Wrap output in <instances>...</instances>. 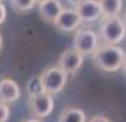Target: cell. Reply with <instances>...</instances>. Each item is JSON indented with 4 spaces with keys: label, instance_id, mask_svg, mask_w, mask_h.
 <instances>
[{
    "label": "cell",
    "instance_id": "1",
    "mask_svg": "<svg viewBox=\"0 0 126 122\" xmlns=\"http://www.w3.org/2000/svg\"><path fill=\"white\" fill-rule=\"evenodd\" d=\"M126 58L125 50L113 44H99L96 51L92 54V61L96 68L105 72H116L123 67Z\"/></svg>",
    "mask_w": 126,
    "mask_h": 122
},
{
    "label": "cell",
    "instance_id": "2",
    "mask_svg": "<svg viewBox=\"0 0 126 122\" xmlns=\"http://www.w3.org/2000/svg\"><path fill=\"white\" fill-rule=\"evenodd\" d=\"M99 38L102 44L118 46L126 38V23L120 16L103 17L99 27Z\"/></svg>",
    "mask_w": 126,
    "mask_h": 122
},
{
    "label": "cell",
    "instance_id": "3",
    "mask_svg": "<svg viewBox=\"0 0 126 122\" xmlns=\"http://www.w3.org/2000/svg\"><path fill=\"white\" fill-rule=\"evenodd\" d=\"M41 81H43V87L44 91L51 95H57L63 91L67 81H68V74L60 68L58 65H52V67H47L46 70L40 74Z\"/></svg>",
    "mask_w": 126,
    "mask_h": 122
},
{
    "label": "cell",
    "instance_id": "4",
    "mask_svg": "<svg viewBox=\"0 0 126 122\" xmlns=\"http://www.w3.org/2000/svg\"><path fill=\"white\" fill-rule=\"evenodd\" d=\"M99 34L91 29H78L74 37V48L84 57L94 54L99 47Z\"/></svg>",
    "mask_w": 126,
    "mask_h": 122
},
{
    "label": "cell",
    "instance_id": "5",
    "mask_svg": "<svg viewBox=\"0 0 126 122\" xmlns=\"http://www.w3.org/2000/svg\"><path fill=\"white\" fill-rule=\"evenodd\" d=\"M29 109L34 118H47L48 115H51L54 109V95L48 92H40L29 97Z\"/></svg>",
    "mask_w": 126,
    "mask_h": 122
},
{
    "label": "cell",
    "instance_id": "6",
    "mask_svg": "<svg viewBox=\"0 0 126 122\" xmlns=\"http://www.w3.org/2000/svg\"><path fill=\"white\" fill-rule=\"evenodd\" d=\"M75 10L78 12L82 23H94L103 18L99 0H81L75 4Z\"/></svg>",
    "mask_w": 126,
    "mask_h": 122
},
{
    "label": "cell",
    "instance_id": "7",
    "mask_svg": "<svg viewBox=\"0 0 126 122\" xmlns=\"http://www.w3.org/2000/svg\"><path fill=\"white\" fill-rule=\"evenodd\" d=\"M82 20H81L79 14L75 9H69V7H64V10L61 14L58 16V18L54 23V27L63 33H72L81 27Z\"/></svg>",
    "mask_w": 126,
    "mask_h": 122
},
{
    "label": "cell",
    "instance_id": "8",
    "mask_svg": "<svg viewBox=\"0 0 126 122\" xmlns=\"http://www.w3.org/2000/svg\"><path fill=\"white\" fill-rule=\"evenodd\" d=\"M84 64V55L78 52L75 48H68L60 55L57 65L63 68L67 74H75Z\"/></svg>",
    "mask_w": 126,
    "mask_h": 122
},
{
    "label": "cell",
    "instance_id": "9",
    "mask_svg": "<svg viewBox=\"0 0 126 122\" xmlns=\"http://www.w3.org/2000/svg\"><path fill=\"white\" fill-rule=\"evenodd\" d=\"M40 17L48 24H54L58 16L64 10V6L60 0H44L37 4Z\"/></svg>",
    "mask_w": 126,
    "mask_h": 122
},
{
    "label": "cell",
    "instance_id": "10",
    "mask_svg": "<svg viewBox=\"0 0 126 122\" xmlns=\"http://www.w3.org/2000/svg\"><path fill=\"white\" fill-rule=\"evenodd\" d=\"M20 87L12 78H1L0 80V102L13 104L20 99Z\"/></svg>",
    "mask_w": 126,
    "mask_h": 122
},
{
    "label": "cell",
    "instance_id": "11",
    "mask_svg": "<svg viewBox=\"0 0 126 122\" xmlns=\"http://www.w3.org/2000/svg\"><path fill=\"white\" fill-rule=\"evenodd\" d=\"M58 122H86V114L77 106H67L60 114Z\"/></svg>",
    "mask_w": 126,
    "mask_h": 122
},
{
    "label": "cell",
    "instance_id": "12",
    "mask_svg": "<svg viewBox=\"0 0 126 122\" xmlns=\"http://www.w3.org/2000/svg\"><path fill=\"white\" fill-rule=\"evenodd\" d=\"M103 17L119 16L122 12V0H99Z\"/></svg>",
    "mask_w": 126,
    "mask_h": 122
},
{
    "label": "cell",
    "instance_id": "13",
    "mask_svg": "<svg viewBox=\"0 0 126 122\" xmlns=\"http://www.w3.org/2000/svg\"><path fill=\"white\" fill-rule=\"evenodd\" d=\"M26 92H27L29 97H31V95H37V94H40V92H46V91H44V87H43V81H41L40 75L31 77L29 81H27Z\"/></svg>",
    "mask_w": 126,
    "mask_h": 122
},
{
    "label": "cell",
    "instance_id": "14",
    "mask_svg": "<svg viewBox=\"0 0 126 122\" xmlns=\"http://www.w3.org/2000/svg\"><path fill=\"white\" fill-rule=\"evenodd\" d=\"M12 7L17 13H29L37 6V0H10Z\"/></svg>",
    "mask_w": 126,
    "mask_h": 122
},
{
    "label": "cell",
    "instance_id": "15",
    "mask_svg": "<svg viewBox=\"0 0 126 122\" xmlns=\"http://www.w3.org/2000/svg\"><path fill=\"white\" fill-rule=\"evenodd\" d=\"M10 118V108L9 104L0 102V122H7Z\"/></svg>",
    "mask_w": 126,
    "mask_h": 122
},
{
    "label": "cell",
    "instance_id": "16",
    "mask_svg": "<svg viewBox=\"0 0 126 122\" xmlns=\"http://www.w3.org/2000/svg\"><path fill=\"white\" fill-rule=\"evenodd\" d=\"M6 17H7V9L3 4V1H0V24H3L6 21Z\"/></svg>",
    "mask_w": 126,
    "mask_h": 122
},
{
    "label": "cell",
    "instance_id": "17",
    "mask_svg": "<svg viewBox=\"0 0 126 122\" xmlns=\"http://www.w3.org/2000/svg\"><path fill=\"white\" fill-rule=\"evenodd\" d=\"M89 122H110V121L103 115H94L91 119H89Z\"/></svg>",
    "mask_w": 126,
    "mask_h": 122
},
{
    "label": "cell",
    "instance_id": "18",
    "mask_svg": "<svg viewBox=\"0 0 126 122\" xmlns=\"http://www.w3.org/2000/svg\"><path fill=\"white\" fill-rule=\"evenodd\" d=\"M23 122H41V119H38V118H27V119H24Z\"/></svg>",
    "mask_w": 126,
    "mask_h": 122
},
{
    "label": "cell",
    "instance_id": "19",
    "mask_svg": "<svg viewBox=\"0 0 126 122\" xmlns=\"http://www.w3.org/2000/svg\"><path fill=\"white\" fill-rule=\"evenodd\" d=\"M1 47H3V35L0 33V51H1Z\"/></svg>",
    "mask_w": 126,
    "mask_h": 122
},
{
    "label": "cell",
    "instance_id": "20",
    "mask_svg": "<svg viewBox=\"0 0 126 122\" xmlns=\"http://www.w3.org/2000/svg\"><path fill=\"white\" fill-rule=\"evenodd\" d=\"M122 68H123V72L126 74V58H125V63H123V67Z\"/></svg>",
    "mask_w": 126,
    "mask_h": 122
},
{
    "label": "cell",
    "instance_id": "21",
    "mask_svg": "<svg viewBox=\"0 0 126 122\" xmlns=\"http://www.w3.org/2000/svg\"><path fill=\"white\" fill-rule=\"evenodd\" d=\"M123 20H125V23H126V12H125V14H123Z\"/></svg>",
    "mask_w": 126,
    "mask_h": 122
},
{
    "label": "cell",
    "instance_id": "22",
    "mask_svg": "<svg viewBox=\"0 0 126 122\" xmlns=\"http://www.w3.org/2000/svg\"><path fill=\"white\" fill-rule=\"evenodd\" d=\"M41 1H44V0H37V4H38V3H41Z\"/></svg>",
    "mask_w": 126,
    "mask_h": 122
},
{
    "label": "cell",
    "instance_id": "23",
    "mask_svg": "<svg viewBox=\"0 0 126 122\" xmlns=\"http://www.w3.org/2000/svg\"><path fill=\"white\" fill-rule=\"evenodd\" d=\"M0 1H4V0H0Z\"/></svg>",
    "mask_w": 126,
    "mask_h": 122
}]
</instances>
